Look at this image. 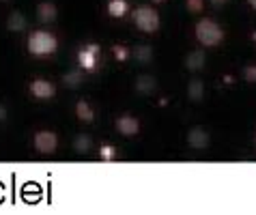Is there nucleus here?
<instances>
[{
	"label": "nucleus",
	"mask_w": 256,
	"mask_h": 215,
	"mask_svg": "<svg viewBox=\"0 0 256 215\" xmlns=\"http://www.w3.org/2000/svg\"><path fill=\"white\" fill-rule=\"evenodd\" d=\"M56 48H58V39L48 30H34L26 41V50L32 56H50L56 52Z\"/></svg>",
	"instance_id": "obj_1"
},
{
	"label": "nucleus",
	"mask_w": 256,
	"mask_h": 215,
	"mask_svg": "<svg viewBox=\"0 0 256 215\" xmlns=\"http://www.w3.org/2000/svg\"><path fill=\"white\" fill-rule=\"evenodd\" d=\"M194 32H196L198 43L204 46V48H216V46H220V43L224 41V30L220 28L218 22L211 20V18H204V20L198 22Z\"/></svg>",
	"instance_id": "obj_2"
},
{
	"label": "nucleus",
	"mask_w": 256,
	"mask_h": 215,
	"mask_svg": "<svg viewBox=\"0 0 256 215\" xmlns=\"http://www.w3.org/2000/svg\"><path fill=\"white\" fill-rule=\"evenodd\" d=\"M132 18H134V24H136L138 30L146 32V34L155 32L160 28V16H158V11H155L153 6H146V4L138 6V9H134Z\"/></svg>",
	"instance_id": "obj_3"
},
{
	"label": "nucleus",
	"mask_w": 256,
	"mask_h": 215,
	"mask_svg": "<svg viewBox=\"0 0 256 215\" xmlns=\"http://www.w3.org/2000/svg\"><path fill=\"white\" fill-rule=\"evenodd\" d=\"M34 148L39 150L41 155H50L58 148V136L54 132H48V129H41V132L34 134Z\"/></svg>",
	"instance_id": "obj_4"
},
{
	"label": "nucleus",
	"mask_w": 256,
	"mask_h": 215,
	"mask_svg": "<svg viewBox=\"0 0 256 215\" xmlns=\"http://www.w3.org/2000/svg\"><path fill=\"white\" fill-rule=\"evenodd\" d=\"M28 90H30V95L34 99H41V102H46V99H54L56 95V86L52 82L48 80H32L30 84H28Z\"/></svg>",
	"instance_id": "obj_5"
},
{
	"label": "nucleus",
	"mask_w": 256,
	"mask_h": 215,
	"mask_svg": "<svg viewBox=\"0 0 256 215\" xmlns=\"http://www.w3.org/2000/svg\"><path fill=\"white\" fill-rule=\"evenodd\" d=\"M78 62H80V67L84 71H93L97 69L99 64V48L97 46H86L80 50V54H78Z\"/></svg>",
	"instance_id": "obj_6"
},
{
	"label": "nucleus",
	"mask_w": 256,
	"mask_h": 215,
	"mask_svg": "<svg viewBox=\"0 0 256 215\" xmlns=\"http://www.w3.org/2000/svg\"><path fill=\"white\" fill-rule=\"evenodd\" d=\"M116 132L120 136H127V138H132V136H138L140 134V120L136 116H130V114H123V116L116 118Z\"/></svg>",
	"instance_id": "obj_7"
},
{
	"label": "nucleus",
	"mask_w": 256,
	"mask_h": 215,
	"mask_svg": "<svg viewBox=\"0 0 256 215\" xmlns=\"http://www.w3.org/2000/svg\"><path fill=\"white\" fill-rule=\"evenodd\" d=\"M188 142L194 148H207L209 146V142H211V138H209V134L204 132L202 127H194L192 132L188 134Z\"/></svg>",
	"instance_id": "obj_8"
},
{
	"label": "nucleus",
	"mask_w": 256,
	"mask_h": 215,
	"mask_svg": "<svg viewBox=\"0 0 256 215\" xmlns=\"http://www.w3.org/2000/svg\"><path fill=\"white\" fill-rule=\"evenodd\" d=\"M76 116L80 123H93V118H95V110H93V106H90L88 102H78L76 104Z\"/></svg>",
	"instance_id": "obj_9"
},
{
	"label": "nucleus",
	"mask_w": 256,
	"mask_h": 215,
	"mask_svg": "<svg viewBox=\"0 0 256 215\" xmlns=\"http://www.w3.org/2000/svg\"><path fill=\"white\" fill-rule=\"evenodd\" d=\"M56 16H58V9H56L54 2H41L37 6V18H39V22H44V24H48V22H54Z\"/></svg>",
	"instance_id": "obj_10"
},
{
	"label": "nucleus",
	"mask_w": 256,
	"mask_h": 215,
	"mask_svg": "<svg viewBox=\"0 0 256 215\" xmlns=\"http://www.w3.org/2000/svg\"><path fill=\"white\" fill-rule=\"evenodd\" d=\"M127 11H130L127 0H110L108 2V16L110 18H123Z\"/></svg>",
	"instance_id": "obj_11"
},
{
	"label": "nucleus",
	"mask_w": 256,
	"mask_h": 215,
	"mask_svg": "<svg viewBox=\"0 0 256 215\" xmlns=\"http://www.w3.org/2000/svg\"><path fill=\"white\" fill-rule=\"evenodd\" d=\"M24 26H26V18L22 16V13H18V11H13L9 16V20H6V28H9L11 32L24 30Z\"/></svg>",
	"instance_id": "obj_12"
},
{
	"label": "nucleus",
	"mask_w": 256,
	"mask_h": 215,
	"mask_svg": "<svg viewBox=\"0 0 256 215\" xmlns=\"http://www.w3.org/2000/svg\"><path fill=\"white\" fill-rule=\"evenodd\" d=\"M202 95H204V84L200 80H192L188 86V97L192 102H200Z\"/></svg>",
	"instance_id": "obj_13"
},
{
	"label": "nucleus",
	"mask_w": 256,
	"mask_h": 215,
	"mask_svg": "<svg viewBox=\"0 0 256 215\" xmlns=\"http://www.w3.org/2000/svg\"><path fill=\"white\" fill-rule=\"evenodd\" d=\"M186 67L190 71H200L204 67V54L202 52H192L186 60Z\"/></svg>",
	"instance_id": "obj_14"
},
{
	"label": "nucleus",
	"mask_w": 256,
	"mask_h": 215,
	"mask_svg": "<svg viewBox=\"0 0 256 215\" xmlns=\"http://www.w3.org/2000/svg\"><path fill=\"white\" fill-rule=\"evenodd\" d=\"M155 86H158V82H155L151 76H142V78H138V82H136V88H138V92H142V95L153 92Z\"/></svg>",
	"instance_id": "obj_15"
},
{
	"label": "nucleus",
	"mask_w": 256,
	"mask_h": 215,
	"mask_svg": "<svg viewBox=\"0 0 256 215\" xmlns=\"http://www.w3.org/2000/svg\"><path fill=\"white\" fill-rule=\"evenodd\" d=\"M62 82L67 86H71V88H78V86L84 82V76H82V71H71V74L62 76Z\"/></svg>",
	"instance_id": "obj_16"
},
{
	"label": "nucleus",
	"mask_w": 256,
	"mask_h": 215,
	"mask_svg": "<svg viewBox=\"0 0 256 215\" xmlns=\"http://www.w3.org/2000/svg\"><path fill=\"white\" fill-rule=\"evenodd\" d=\"M134 56H136V60H140V62H148L151 60V56H153V50L148 46H142V48H136Z\"/></svg>",
	"instance_id": "obj_17"
},
{
	"label": "nucleus",
	"mask_w": 256,
	"mask_h": 215,
	"mask_svg": "<svg viewBox=\"0 0 256 215\" xmlns=\"http://www.w3.org/2000/svg\"><path fill=\"white\" fill-rule=\"evenodd\" d=\"M74 144H76L78 153H86V150L90 148V138H88V136H84V134H80V136L76 138Z\"/></svg>",
	"instance_id": "obj_18"
},
{
	"label": "nucleus",
	"mask_w": 256,
	"mask_h": 215,
	"mask_svg": "<svg viewBox=\"0 0 256 215\" xmlns=\"http://www.w3.org/2000/svg\"><path fill=\"white\" fill-rule=\"evenodd\" d=\"M244 80L250 84H256V64H248L244 69Z\"/></svg>",
	"instance_id": "obj_19"
},
{
	"label": "nucleus",
	"mask_w": 256,
	"mask_h": 215,
	"mask_svg": "<svg viewBox=\"0 0 256 215\" xmlns=\"http://www.w3.org/2000/svg\"><path fill=\"white\" fill-rule=\"evenodd\" d=\"M188 9L190 13H200L204 9V0H188Z\"/></svg>",
	"instance_id": "obj_20"
},
{
	"label": "nucleus",
	"mask_w": 256,
	"mask_h": 215,
	"mask_svg": "<svg viewBox=\"0 0 256 215\" xmlns=\"http://www.w3.org/2000/svg\"><path fill=\"white\" fill-rule=\"evenodd\" d=\"M112 52H114V56H116V60H127V58H130V50H127V48H120V46H114V48H112Z\"/></svg>",
	"instance_id": "obj_21"
},
{
	"label": "nucleus",
	"mask_w": 256,
	"mask_h": 215,
	"mask_svg": "<svg viewBox=\"0 0 256 215\" xmlns=\"http://www.w3.org/2000/svg\"><path fill=\"white\" fill-rule=\"evenodd\" d=\"M116 155V150L112 148V146H106V148H102V157H106V160H112V157Z\"/></svg>",
	"instance_id": "obj_22"
},
{
	"label": "nucleus",
	"mask_w": 256,
	"mask_h": 215,
	"mask_svg": "<svg viewBox=\"0 0 256 215\" xmlns=\"http://www.w3.org/2000/svg\"><path fill=\"white\" fill-rule=\"evenodd\" d=\"M4 118H6V108H4L2 104H0V123H2Z\"/></svg>",
	"instance_id": "obj_23"
},
{
	"label": "nucleus",
	"mask_w": 256,
	"mask_h": 215,
	"mask_svg": "<svg viewBox=\"0 0 256 215\" xmlns=\"http://www.w3.org/2000/svg\"><path fill=\"white\" fill-rule=\"evenodd\" d=\"M209 2H211L213 6H224L226 2H228V0H209Z\"/></svg>",
	"instance_id": "obj_24"
},
{
	"label": "nucleus",
	"mask_w": 256,
	"mask_h": 215,
	"mask_svg": "<svg viewBox=\"0 0 256 215\" xmlns=\"http://www.w3.org/2000/svg\"><path fill=\"white\" fill-rule=\"evenodd\" d=\"M248 2H250V6H252V9H256V0H248Z\"/></svg>",
	"instance_id": "obj_25"
},
{
	"label": "nucleus",
	"mask_w": 256,
	"mask_h": 215,
	"mask_svg": "<svg viewBox=\"0 0 256 215\" xmlns=\"http://www.w3.org/2000/svg\"><path fill=\"white\" fill-rule=\"evenodd\" d=\"M151 2H155V4H162V2H166V0H151Z\"/></svg>",
	"instance_id": "obj_26"
},
{
	"label": "nucleus",
	"mask_w": 256,
	"mask_h": 215,
	"mask_svg": "<svg viewBox=\"0 0 256 215\" xmlns=\"http://www.w3.org/2000/svg\"><path fill=\"white\" fill-rule=\"evenodd\" d=\"M0 2H6V0H0Z\"/></svg>",
	"instance_id": "obj_27"
}]
</instances>
